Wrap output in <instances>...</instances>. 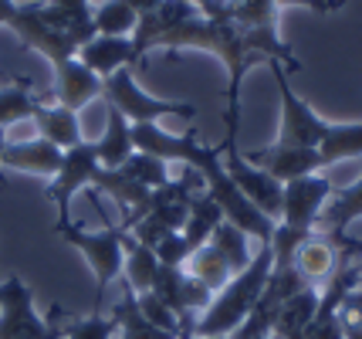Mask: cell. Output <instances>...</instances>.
Listing matches in <instances>:
<instances>
[{
	"label": "cell",
	"mask_w": 362,
	"mask_h": 339,
	"mask_svg": "<svg viewBox=\"0 0 362 339\" xmlns=\"http://www.w3.org/2000/svg\"><path fill=\"white\" fill-rule=\"evenodd\" d=\"M34 122H37V132H41V139H47L51 146H58V149H71V146H78L85 136H81V126H78V113H71V109H64V105H37V113H34Z\"/></svg>",
	"instance_id": "e0dca14e"
},
{
	"label": "cell",
	"mask_w": 362,
	"mask_h": 339,
	"mask_svg": "<svg viewBox=\"0 0 362 339\" xmlns=\"http://www.w3.org/2000/svg\"><path fill=\"white\" fill-rule=\"evenodd\" d=\"M112 319L119 326V339H176L173 333H163V329H156V326L142 316L139 306H136V292H129V289H126V295L115 302Z\"/></svg>",
	"instance_id": "603a6c76"
},
{
	"label": "cell",
	"mask_w": 362,
	"mask_h": 339,
	"mask_svg": "<svg viewBox=\"0 0 362 339\" xmlns=\"http://www.w3.org/2000/svg\"><path fill=\"white\" fill-rule=\"evenodd\" d=\"M136 306H139V312L153 326H156V329H163V333H173L176 339L183 336V319H180V316H176V312L166 306L163 299H156L153 292H142V295H136Z\"/></svg>",
	"instance_id": "f1b7e54d"
},
{
	"label": "cell",
	"mask_w": 362,
	"mask_h": 339,
	"mask_svg": "<svg viewBox=\"0 0 362 339\" xmlns=\"http://www.w3.org/2000/svg\"><path fill=\"white\" fill-rule=\"evenodd\" d=\"M92 24L98 34H109V38H132L139 17L129 7L126 0H102L98 7H92Z\"/></svg>",
	"instance_id": "d4e9b609"
},
{
	"label": "cell",
	"mask_w": 362,
	"mask_h": 339,
	"mask_svg": "<svg viewBox=\"0 0 362 339\" xmlns=\"http://www.w3.org/2000/svg\"><path fill=\"white\" fill-rule=\"evenodd\" d=\"M95 153H98V166L102 170H119L136 153V146H132V122L115 105H109V102H105V132L95 143Z\"/></svg>",
	"instance_id": "2e32d148"
},
{
	"label": "cell",
	"mask_w": 362,
	"mask_h": 339,
	"mask_svg": "<svg viewBox=\"0 0 362 339\" xmlns=\"http://www.w3.org/2000/svg\"><path fill=\"white\" fill-rule=\"evenodd\" d=\"M187 275L189 278H197L204 289H210L214 295H217V292L234 278V268H230V261L223 258L214 244L206 241L204 248H197V251L187 258Z\"/></svg>",
	"instance_id": "7402d4cb"
},
{
	"label": "cell",
	"mask_w": 362,
	"mask_h": 339,
	"mask_svg": "<svg viewBox=\"0 0 362 339\" xmlns=\"http://www.w3.org/2000/svg\"><path fill=\"white\" fill-rule=\"evenodd\" d=\"M159 272V258L153 248L139 244L132 234H126V258H122V278H126V289L142 295V292L153 289Z\"/></svg>",
	"instance_id": "ffe728a7"
},
{
	"label": "cell",
	"mask_w": 362,
	"mask_h": 339,
	"mask_svg": "<svg viewBox=\"0 0 362 339\" xmlns=\"http://www.w3.org/2000/svg\"><path fill=\"white\" fill-rule=\"evenodd\" d=\"M51 98L64 105V109H71V113H78L85 109L88 102L95 98H102V79L95 75L92 68H85L78 58H64L54 65V88H51Z\"/></svg>",
	"instance_id": "7c38bea8"
},
{
	"label": "cell",
	"mask_w": 362,
	"mask_h": 339,
	"mask_svg": "<svg viewBox=\"0 0 362 339\" xmlns=\"http://www.w3.org/2000/svg\"><path fill=\"white\" fill-rule=\"evenodd\" d=\"M278 7H308L315 14H332V11H342L349 0H274Z\"/></svg>",
	"instance_id": "4dcf8cb0"
},
{
	"label": "cell",
	"mask_w": 362,
	"mask_h": 339,
	"mask_svg": "<svg viewBox=\"0 0 362 339\" xmlns=\"http://www.w3.org/2000/svg\"><path fill=\"white\" fill-rule=\"evenodd\" d=\"M98 170H102V166H98L95 143L81 139L78 146L64 149L62 170L51 177V183H47V190H45V197L54 204V210H58L54 231H62V227L71 224V197L78 194V190H88L95 183V173H98Z\"/></svg>",
	"instance_id": "ba28073f"
},
{
	"label": "cell",
	"mask_w": 362,
	"mask_h": 339,
	"mask_svg": "<svg viewBox=\"0 0 362 339\" xmlns=\"http://www.w3.org/2000/svg\"><path fill=\"white\" fill-rule=\"evenodd\" d=\"M75 58L85 68H92L98 79H109L115 71L136 65V58H132V38H109V34H95L88 45H81Z\"/></svg>",
	"instance_id": "9a60e30c"
},
{
	"label": "cell",
	"mask_w": 362,
	"mask_h": 339,
	"mask_svg": "<svg viewBox=\"0 0 362 339\" xmlns=\"http://www.w3.org/2000/svg\"><path fill=\"white\" fill-rule=\"evenodd\" d=\"M58 238L78 248L88 268L95 275V312L102 309V299H105V289L122 275V258H126V227L122 224H105L102 231H85L81 224H71L54 231Z\"/></svg>",
	"instance_id": "3957f363"
},
{
	"label": "cell",
	"mask_w": 362,
	"mask_h": 339,
	"mask_svg": "<svg viewBox=\"0 0 362 339\" xmlns=\"http://www.w3.org/2000/svg\"><path fill=\"white\" fill-rule=\"evenodd\" d=\"M187 4H193L197 11H204V7H206V4H210V0H187Z\"/></svg>",
	"instance_id": "e575fe53"
},
{
	"label": "cell",
	"mask_w": 362,
	"mask_h": 339,
	"mask_svg": "<svg viewBox=\"0 0 362 339\" xmlns=\"http://www.w3.org/2000/svg\"><path fill=\"white\" fill-rule=\"evenodd\" d=\"M122 173H126L129 180H136V183H142V187H149V190H159V187H166L170 183V163L156 160V156H149V153H132L122 166H119Z\"/></svg>",
	"instance_id": "4316f807"
},
{
	"label": "cell",
	"mask_w": 362,
	"mask_h": 339,
	"mask_svg": "<svg viewBox=\"0 0 362 339\" xmlns=\"http://www.w3.org/2000/svg\"><path fill=\"white\" fill-rule=\"evenodd\" d=\"M102 98L115 105L119 113L126 115L129 122H159L166 115H180V119H193L197 105L189 102H166V98H153L142 88L132 68H122L109 79H102Z\"/></svg>",
	"instance_id": "5b68a950"
},
{
	"label": "cell",
	"mask_w": 362,
	"mask_h": 339,
	"mask_svg": "<svg viewBox=\"0 0 362 339\" xmlns=\"http://www.w3.org/2000/svg\"><path fill=\"white\" fill-rule=\"evenodd\" d=\"M7 28H11V31L28 45V48L41 51L51 65H58V62H64V58H75V54H78L64 34L51 31V28L45 24V17H41V0L17 4V11H14V17H11V24H7Z\"/></svg>",
	"instance_id": "9c48e42d"
},
{
	"label": "cell",
	"mask_w": 362,
	"mask_h": 339,
	"mask_svg": "<svg viewBox=\"0 0 362 339\" xmlns=\"http://www.w3.org/2000/svg\"><path fill=\"white\" fill-rule=\"evenodd\" d=\"M189 339H230V336H189Z\"/></svg>",
	"instance_id": "d590c367"
},
{
	"label": "cell",
	"mask_w": 362,
	"mask_h": 339,
	"mask_svg": "<svg viewBox=\"0 0 362 339\" xmlns=\"http://www.w3.org/2000/svg\"><path fill=\"white\" fill-rule=\"evenodd\" d=\"M4 170H21V173H37V177H54L62 170L64 153L58 146H51L47 139H28V143H7L4 146Z\"/></svg>",
	"instance_id": "5bb4252c"
},
{
	"label": "cell",
	"mask_w": 362,
	"mask_h": 339,
	"mask_svg": "<svg viewBox=\"0 0 362 339\" xmlns=\"http://www.w3.org/2000/svg\"><path fill=\"white\" fill-rule=\"evenodd\" d=\"M322 166L362 156V122H329V130L318 143Z\"/></svg>",
	"instance_id": "44dd1931"
},
{
	"label": "cell",
	"mask_w": 362,
	"mask_h": 339,
	"mask_svg": "<svg viewBox=\"0 0 362 339\" xmlns=\"http://www.w3.org/2000/svg\"><path fill=\"white\" fill-rule=\"evenodd\" d=\"M261 339H274V336H261Z\"/></svg>",
	"instance_id": "8d00e7d4"
},
{
	"label": "cell",
	"mask_w": 362,
	"mask_h": 339,
	"mask_svg": "<svg viewBox=\"0 0 362 339\" xmlns=\"http://www.w3.org/2000/svg\"><path fill=\"white\" fill-rule=\"evenodd\" d=\"M68 316L54 306V323H45L34 309V292L21 275L0 282V339H64Z\"/></svg>",
	"instance_id": "277c9868"
},
{
	"label": "cell",
	"mask_w": 362,
	"mask_h": 339,
	"mask_svg": "<svg viewBox=\"0 0 362 339\" xmlns=\"http://www.w3.org/2000/svg\"><path fill=\"white\" fill-rule=\"evenodd\" d=\"M356 292H362V282H359V289H356Z\"/></svg>",
	"instance_id": "74e56055"
},
{
	"label": "cell",
	"mask_w": 362,
	"mask_h": 339,
	"mask_svg": "<svg viewBox=\"0 0 362 339\" xmlns=\"http://www.w3.org/2000/svg\"><path fill=\"white\" fill-rule=\"evenodd\" d=\"M274 268V255H271V244H261V251L251 258V265L244 272H237L227 285H223L210 306L200 312V319L193 323L189 336H234V329L254 309V302L261 299V292L268 285V275Z\"/></svg>",
	"instance_id": "7a4b0ae2"
},
{
	"label": "cell",
	"mask_w": 362,
	"mask_h": 339,
	"mask_svg": "<svg viewBox=\"0 0 362 339\" xmlns=\"http://www.w3.org/2000/svg\"><path fill=\"white\" fill-rule=\"evenodd\" d=\"M210 244L221 251L223 258L230 261V268L237 272H244L247 265H251V248H247V234L240 231V227H234L230 221H221V224L214 227V234H210Z\"/></svg>",
	"instance_id": "484cf974"
},
{
	"label": "cell",
	"mask_w": 362,
	"mask_h": 339,
	"mask_svg": "<svg viewBox=\"0 0 362 339\" xmlns=\"http://www.w3.org/2000/svg\"><path fill=\"white\" fill-rule=\"evenodd\" d=\"M318 312V289H301L295 292L281 309H278V319H274V329L271 336L274 339H301L308 323L315 319Z\"/></svg>",
	"instance_id": "ac0fdd59"
},
{
	"label": "cell",
	"mask_w": 362,
	"mask_h": 339,
	"mask_svg": "<svg viewBox=\"0 0 362 339\" xmlns=\"http://www.w3.org/2000/svg\"><path fill=\"white\" fill-rule=\"evenodd\" d=\"M247 163L261 166L264 173L278 180V183H291V180H301V177H312V173H322V156L318 149H298V146H278L271 143L264 149H251Z\"/></svg>",
	"instance_id": "30bf717a"
},
{
	"label": "cell",
	"mask_w": 362,
	"mask_h": 339,
	"mask_svg": "<svg viewBox=\"0 0 362 339\" xmlns=\"http://www.w3.org/2000/svg\"><path fill=\"white\" fill-rule=\"evenodd\" d=\"M362 217V177L349 187H339L332 200L318 214L315 231H329V234H346V227Z\"/></svg>",
	"instance_id": "d6986e66"
},
{
	"label": "cell",
	"mask_w": 362,
	"mask_h": 339,
	"mask_svg": "<svg viewBox=\"0 0 362 339\" xmlns=\"http://www.w3.org/2000/svg\"><path fill=\"white\" fill-rule=\"evenodd\" d=\"M14 11H17V0H0V28H7V24H11Z\"/></svg>",
	"instance_id": "d6a6232c"
},
{
	"label": "cell",
	"mask_w": 362,
	"mask_h": 339,
	"mask_svg": "<svg viewBox=\"0 0 362 339\" xmlns=\"http://www.w3.org/2000/svg\"><path fill=\"white\" fill-rule=\"evenodd\" d=\"M274 81H278V92H281V126H278V146H298V149H318L322 136L329 130V122L305 102L295 96L291 81H288V68L281 62H271Z\"/></svg>",
	"instance_id": "52a82bcc"
},
{
	"label": "cell",
	"mask_w": 362,
	"mask_h": 339,
	"mask_svg": "<svg viewBox=\"0 0 362 339\" xmlns=\"http://www.w3.org/2000/svg\"><path fill=\"white\" fill-rule=\"evenodd\" d=\"M41 17L51 31L64 34L75 51L98 34L92 24V0H41Z\"/></svg>",
	"instance_id": "4fadbf2b"
},
{
	"label": "cell",
	"mask_w": 362,
	"mask_h": 339,
	"mask_svg": "<svg viewBox=\"0 0 362 339\" xmlns=\"http://www.w3.org/2000/svg\"><path fill=\"white\" fill-rule=\"evenodd\" d=\"M37 105H41V98L31 96V79L17 81V85H4L0 88V130L34 119Z\"/></svg>",
	"instance_id": "cb8c5ba5"
},
{
	"label": "cell",
	"mask_w": 362,
	"mask_h": 339,
	"mask_svg": "<svg viewBox=\"0 0 362 339\" xmlns=\"http://www.w3.org/2000/svg\"><path fill=\"white\" fill-rule=\"evenodd\" d=\"M159 48H166L170 58L180 51H210L217 54L227 68V113H223V126L227 132H237V113H240V81L254 65H271L281 62L291 71H301V62L295 51L281 41L278 28H244L230 17L227 0H210L197 17L183 21L176 31H170Z\"/></svg>",
	"instance_id": "6da1fadb"
},
{
	"label": "cell",
	"mask_w": 362,
	"mask_h": 339,
	"mask_svg": "<svg viewBox=\"0 0 362 339\" xmlns=\"http://www.w3.org/2000/svg\"><path fill=\"white\" fill-rule=\"evenodd\" d=\"M230 17L244 28H278V4L274 0H227Z\"/></svg>",
	"instance_id": "83f0119b"
},
{
	"label": "cell",
	"mask_w": 362,
	"mask_h": 339,
	"mask_svg": "<svg viewBox=\"0 0 362 339\" xmlns=\"http://www.w3.org/2000/svg\"><path fill=\"white\" fill-rule=\"evenodd\" d=\"M119 326L115 319H105L102 312H92L88 319H68V329H64V339H115Z\"/></svg>",
	"instance_id": "f546056e"
},
{
	"label": "cell",
	"mask_w": 362,
	"mask_h": 339,
	"mask_svg": "<svg viewBox=\"0 0 362 339\" xmlns=\"http://www.w3.org/2000/svg\"><path fill=\"white\" fill-rule=\"evenodd\" d=\"M223 170H227V177L234 180V187L240 194L251 200L254 207L261 210L268 221H281V207H284V183L264 173L261 166H254L240 156V149H237V132H227V139H223Z\"/></svg>",
	"instance_id": "8992f818"
},
{
	"label": "cell",
	"mask_w": 362,
	"mask_h": 339,
	"mask_svg": "<svg viewBox=\"0 0 362 339\" xmlns=\"http://www.w3.org/2000/svg\"><path fill=\"white\" fill-rule=\"evenodd\" d=\"M126 4L136 11V17H146V14H153L163 0H126Z\"/></svg>",
	"instance_id": "1f68e13d"
},
{
	"label": "cell",
	"mask_w": 362,
	"mask_h": 339,
	"mask_svg": "<svg viewBox=\"0 0 362 339\" xmlns=\"http://www.w3.org/2000/svg\"><path fill=\"white\" fill-rule=\"evenodd\" d=\"M7 130H0V156H4V146H7V136H4ZM7 187V177H4V163H0V190Z\"/></svg>",
	"instance_id": "836d02e7"
},
{
	"label": "cell",
	"mask_w": 362,
	"mask_h": 339,
	"mask_svg": "<svg viewBox=\"0 0 362 339\" xmlns=\"http://www.w3.org/2000/svg\"><path fill=\"white\" fill-rule=\"evenodd\" d=\"M200 11L187 4V0H163L153 14L139 17V24H136V31H132V58H136V65H139L142 58H146V51L159 48V41L166 38L170 31H176L183 21L189 17H197Z\"/></svg>",
	"instance_id": "8fae6325"
}]
</instances>
